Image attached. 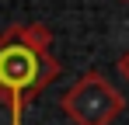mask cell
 I'll return each mask as SVG.
<instances>
[{"instance_id":"4","label":"cell","mask_w":129,"mask_h":125,"mask_svg":"<svg viewBox=\"0 0 129 125\" xmlns=\"http://www.w3.org/2000/svg\"><path fill=\"white\" fill-rule=\"evenodd\" d=\"M122 4H129V0H122Z\"/></svg>"},{"instance_id":"1","label":"cell","mask_w":129,"mask_h":125,"mask_svg":"<svg viewBox=\"0 0 129 125\" xmlns=\"http://www.w3.org/2000/svg\"><path fill=\"white\" fill-rule=\"evenodd\" d=\"M59 70L45 24H11L0 35V101L11 111V125H24V108L59 77Z\"/></svg>"},{"instance_id":"3","label":"cell","mask_w":129,"mask_h":125,"mask_svg":"<svg viewBox=\"0 0 129 125\" xmlns=\"http://www.w3.org/2000/svg\"><path fill=\"white\" fill-rule=\"evenodd\" d=\"M119 73H122V80H129V49L119 56Z\"/></svg>"},{"instance_id":"2","label":"cell","mask_w":129,"mask_h":125,"mask_svg":"<svg viewBox=\"0 0 129 125\" xmlns=\"http://www.w3.org/2000/svg\"><path fill=\"white\" fill-rule=\"evenodd\" d=\"M59 108L66 111V118L73 125H112L122 115L126 97H122L98 70H91V73H84V77L59 97Z\"/></svg>"}]
</instances>
